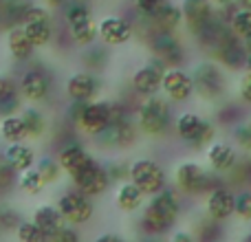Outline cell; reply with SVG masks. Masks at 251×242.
<instances>
[{
  "mask_svg": "<svg viewBox=\"0 0 251 242\" xmlns=\"http://www.w3.org/2000/svg\"><path fill=\"white\" fill-rule=\"evenodd\" d=\"M205 156L214 174H231L240 165L236 145L225 141H212L205 147Z\"/></svg>",
  "mask_w": 251,
  "mask_h": 242,
  "instance_id": "18",
  "label": "cell"
},
{
  "mask_svg": "<svg viewBox=\"0 0 251 242\" xmlns=\"http://www.w3.org/2000/svg\"><path fill=\"white\" fill-rule=\"evenodd\" d=\"M82 60H84V64H86L88 71H100V69H104L106 62H108V53H106L104 47L91 44V47H86Z\"/></svg>",
  "mask_w": 251,
  "mask_h": 242,
  "instance_id": "38",
  "label": "cell"
},
{
  "mask_svg": "<svg viewBox=\"0 0 251 242\" xmlns=\"http://www.w3.org/2000/svg\"><path fill=\"white\" fill-rule=\"evenodd\" d=\"M218 234H221V229H218V222L212 220V218H209V222L201 225V229H199L201 242H214V238H216Z\"/></svg>",
  "mask_w": 251,
  "mask_h": 242,
  "instance_id": "45",
  "label": "cell"
},
{
  "mask_svg": "<svg viewBox=\"0 0 251 242\" xmlns=\"http://www.w3.org/2000/svg\"><path fill=\"white\" fill-rule=\"evenodd\" d=\"M16 178H18V172L11 168L9 161H4V165L0 168V192H9L13 185H16Z\"/></svg>",
  "mask_w": 251,
  "mask_h": 242,
  "instance_id": "43",
  "label": "cell"
},
{
  "mask_svg": "<svg viewBox=\"0 0 251 242\" xmlns=\"http://www.w3.org/2000/svg\"><path fill=\"white\" fill-rule=\"evenodd\" d=\"M20 216H18L16 209L11 207H0V229H18V225H20Z\"/></svg>",
  "mask_w": 251,
  "mask_h": 242,
  "instance_id": "42",
  "label": "cell"
},
{
  "mask_svg": "<svg viewBox=\"0 0 251 242\" xmlns=\"http://www.w3.org/2000/svg\"><path fill=\"white\" fill-rule=\"evenodd\" d=\"M2 2L4 0H0V29H7V26H4V16H2Z\"/></svg>",
  "mask_w": 251,
  "mask_h": 242,
  "instance_id": "53",
  "label": "cell"
},
{
  "mask_svg": "<svg viewBox=\"0 0 251 242\" xmlns=\"http://www.w3.org/2000/svg\"><path fill=\"white\" fill-rule=\"evenodd\" d=\"M137 125L148 137H161L172 125V108L170 99H163L159 95L143 97V101L137 106Z\"/></svg>",
  "mask_w": 251,
  "mask_h": 242,
  "instance_id": "2",
  "label": "cell"
},
{
  "mask_svg": "<svg viewBox=\"0 0 251 242\" xmlns=\"http://www.w3.org/2000/svg\"><path fill=\"white\" fill-rule=\"evenodd\" d=\"M212 57L214 62L223 66L227 71H238L245 69V60H247V51H245V42L234 33V31H227L225 38L212 48Z\"/></svg>",
  "mask_w": 251,
  "mask_h": 242,
  "instance_id": "13",
  "label": "cell"
},
{
  "mask_svg": "<svg viewBox=\"0 0 251 242\" xmlns=\"http://www.w3.org/2000/svg\"><path fill=\"white\" fill-rule=\"evenodd\" d=\"M16 236H18V242H49L47 234L33 220H22L16 229Z\"/></svg>",
  "mask_w": 251,
  "mask_h": 242,
  "instance_id": "37",
  "label": "cell"
},
{
  "mask_svg": "<svg viewBox=\"0 0 251 242\" xmlns=\"http://www.w3.org/2000/svg\"><path fill=\"white\" fill-rule=\"evenodd\" d=\"M0 137L7 143H22L29 139V130H26L25 119L20 117V113L0 119Z\"/></svg>",
  "mask_w": 251,
  "mask_h": 242,
  "instance_id": "29",
  "label": "cell"
},
{
  "mask_svg": "<svg viewBox=\"0 0 251 242\" xmlns=\"http://www.w3.org/2000/svg\"><path fill=\"white\" fill-rule=\"evenodd\" d=\"M178 214H181V198L174 190L165 187L159 194L150 196L148 205L143 207L139 225L148 238H156V236H163L172 229Z\"/></svg>",
  "mask_w": 251,
  "mask_h": 242,
  "instance_id": "1",
  "label": "cell"
},
{
  "mask_svg": "<svg viewBox=\"0 0 251 242\" xmlns=\"http://www.w3.org/2000/svg\"><path fill=\"white\" fill-rule=\"evenodd\" d=\"M33 222L44 231V234H47L49 240H51L55 234H60V231L66 227V220H64V216L60 214L57 205H40V207H35Z\"/></svg>",
  "mask_w": 251,
  "mask_h": 242,
  "instance_id": "24",
  "label": "cell"
},
{
  "mask_svg": "<svg viewBox=\"0 0 251 242\" xmlns=\"http://www.w3.org/2000/svg\"><path fill=\"white\" fill-rule=\"evenodd\" d=\"M51 242H79V236H77V231H75V229H71V227L66 225L64 229L60 231V234H55V236H53Z\"/></svg>",
  "mask_w": 251,
  "mask_h": 242,
  "instance_id": "47",
  "label": "cell"
},
{
  "mask_svg": "<svg viewBox=\"0 0 251 242\" xmlns=\"http://www.w3.org/2000/svg\"><path fill=\"white\" fill-rule=\"evenodd\" d=\"M238 97L243 104L251 106V73H247V71H245L238 79Z\"/></svg>",
  "mask_w": 251,
  "mask_h": 242,
  "instance_id": "44",
  "label": "cell"
},
{
  "mask_svg": "<svg viewBox=\"0 0 251 242\" xmlns=\"http://www.w3.org/2000/svg\"><path fill=\"white\" fill-rule=\"evenodd\" d=\"M7 51L9 55L13 57L16 62H29L31 57H33V42L29 40V35L25 33V29L22 26H11V29H7Z\"/></svg>",
  "mask_w": 251,
  "mask_h": 242,
  "instance_id": "25",
  "label": "cell"
},
{
  "mask_svg": "<svg viewBox=\"0 0 251 242\" xmlns=\"http://www.w3.org/2000/svg\"><path fill=\"white\" fill-rule=\"evenodd\" d=\"M170 0H134V9L146 22H150L161 9L168 4Z\"/></svg>",
  "mask_w": 251,
  "mask_h": 242,
  "instance_id": "39",
  "label": "cell"
},
{
  "mask_svg": "<svg viewBox=\"0 0 251 242\" xmlns=\"http://www.w3.org/2000/svg\"><path fill=\"white\" fill-rule=\"evenodd\" d=\"M245 71H247V73H251V53L247 55V60H245Z\"/></svg>",
  "mask_w": 251,
  "mask_h": 242,
  "instance_id": "54",
  "label": "cell"
},
{
  "mask_svg": "<svg viewBox=\"0 0 251 242\" xmlns=\"http://www.w3.org/2000/svg\"><path fill=\"white\" fill-rule=\"evenodd\" d=\"M33 7L31 0H4L2 2V16H4V26H22L29 9Z\"/></svg>",
  "mask_w": 251,
  "mask_h": 242,
  "instance_id": "31",
  "label": "cell"
},
{
  "mask_svg": "<svg viewBox=\"0 0 251 242\" xmlns=\"http://www.w3.org/2000/svg\"><path fill=\"white\" fill-rule=\"evenodd\" d=\"M137 137H139V125L137 121H132L130 117H124L122 121H117V123H113L106 132H101L100 141H108L106 145H115L119 147V150H126V147H132L134 143H137Z\"/></svg>",
  "mask_w": 251,
  "mask_h": 242,
  "instance_id": "21",
  "label": "cell"
},
{
  "mask_svg": "<svg viewBox=\"0 0 251 242\" xmlns=\"http://www.w3.org/2000/svg\"><path fill=\"white\" fill-rule=\"evenodd\" d=\"M35 168H38V172L42 174L47 185L57 183L62 176V172H64V169L60 168V163H57V159H51V156H42L40 161H35Z\"/></svg>",
  "mask_w": 251,
  "mask_h": 242,
  "instance_id": "36",
  "label": "cell"
},
{
  "mask_svg": "<svg viewBox=\"0 0 251 242\" xmlns=\"http://www.w3.org/2000/svg\"><path fill=\"white\" fill-rule=\"evenodd\" d=\"M181 11H183V24L187 26V31L192 35L199 29H203L216 16V7L212 4V0H183Z\"/></svg>",
  "mask_w": 251,
  "mask_h": 242,
  "instance_id": "20",
  "label": "cell"
},
{
  "mask_svg": "<svg viewBox=\"0 0 251 242\" xmlns=\"http://www.w3.org/2000/svg\"><path fill=\"white\" fill-rule=\"evenodd\" d=\"M71 181H73L75 190H79L82 194H86V196L104 194V192L108 190V185L113 183L110 181V174H108L106 163L97 161L95 156H91V159H88L86 163L77 169V172L71 174Z\"/></svg>",
  "mask_w": 251,
  "mask_h": 242,
  "instance_id": "7",
  "label": "cell"
},
{
  "mask_svg": "<svg viewBox=\"0 0 251 242\" xmlns=\"http://www.w3.org/2000/svg\"><path fill=\"white\" fill-rule=\"evenodd\" d=\"M212 4L216 9H225V7H231V4H236V0H212Z\"/></svg>",
  "mask_w": 251,
  "mask_h": 242,
  "instance_id": "50",
  "label": "cell"
},
{
  "mask_svg": "<svg viewBox=\"0 0 251 242\" xmlns=\"http://www.w3.org/2000/svg\"><path fill=\"white\" fill-rule=\"evenodd\" d=\"M192 79H194V95H199L205 101L221 99L227 91L225 71L214 60L199 62L194 66V71H192Z\"/></svg>",
  "mask_w": 251,
  "mask_h": 242,
  "instance_id": "3",
  "label": "cell"
},
{
  "mask_svg": "<svg viewBox=\"0 0 251 242\" xmlns=\"http://www.w3.org/2000/svg\"><path fill=\"white\" fill-rule=\"evenodd\" d=\"M4 161H7V159H4V154H0V168L4 165Z\"/></svg>",
  "mask_w": 251,
  "mask_h": 242,
  "instance_id": "55",
  "label": "cell"
},
{
  "mask_svg": "<svg viewBox=\"0 0 251 242\" xmlns=\"http://www.w3.org/2000/svg\"><path fill=\"white\" fill-rule=\"evenodd\" d=\"M128 181H132L146 196H154L168 187L165 169L152 159H137L130 163Z\"/></svg>",
  "mask_w": 251,
  "mask_h": 242,
  "instance_id": "8",
  "label": "cell"
},
{
  "mask_svg": "<svg viewBox=\"0 0 251 242\" xmlns=\"http://www.w3.org/2000/svg\"><path fill=\"white\" fill-rule=\"evenodd\" d=\"M115 115H113V101L106 99H93V101H84L79 108L77 119L73 121V125H77L82 132H86L88 137H100L101 132L113 125Z\"/></svg>",
  "mask_w": 251,
  "mask_h": 242,
  "instance_id": "5",
  "label": "cell"
},
{
  "mask_svg": "<svg viewBox=\"0 0 251 242\" xmlns=\"http://www.w3.org/2000/svg\"><path fill=\"white\" fill-rule=\"evenodd\" d=\"M47 2V7H51V9H62L66 4V0H44Z\"/></svg>",
  "mask_w": 251,
  "mask_h": 242,
  "instance_id": "51",
  "label": "cell"
},
{
  "mask_svg": "<svg viewBox=\"0 0 251 242\" xmlns=\"http://www.w3.org/2000/svg\"><path fill=\"white\" fill-rule=\"evenodd\" d=\"M243 242H251V234H247V236H245V238H243Z\"/></svg>",
  "mask_w": 251,
  "mask_h": 242,
  "instance_id": "56",
  "label": "cell"
},
{
  "mask_svg": "<svg viewBox=\"0 0 251 242\" xmlns=\"http://www.w3.org/2000/svg\"><path fill=\"white\" fill-rule=\"evenodd\" d=\"M170 242H194V238H192V234H187V231H176V234L170 238Z\"/></svg>",
  "mask_w": 251,
  "mask_h": 242,
  "instance_id": "48",
  "label": "cell"
},
{
  "mask_svg": "<svg viewBox=\"0 0 251 242\" xmlns=\"http://www.w3.org/2000/svg\"><path fill=\"white\" fill-rule=\"evenodd\" d=\"M234 214L240 220H251V190L236 192V209Z\"/></svg>",
  "mask_w": 251,
  "mask_h": 242,
  "instance_id": "41",
  "label": "cell"
},
{
  "mask_svg": "<svg viewBox=\"0 0 251 242\" xmlns=\"http://www.w3.org/2000/svg\"><path fill=\"white\" fill-rule=\"evenodd\" d=\"M229 29L234 31L240 40L251 38V11L249 9H236L229 20Z\"/></svg>",
  "mask_w": 251,
  "mask_h": 242,
  "instance_id": "35",
  "label": "cell"
},
{
  "mask_svg": "<svg viewBox=\"0 0 251 242\" xmlns=\"http://www.w3.org/2000/svg\"><path fill=\"white\" fill-rule=\"evenodd\" d=\"M236 209V192H231L227 185H216L205 194V214L207 218L216 222H225L234 216Z\"/></svg>",
  "mask_w": 251,
  "mask_h": 242,
  "instance_id": "17",
  "label": "cell"
},
{
  "mask_svg": "<svg viewBox=\"0 0 251 242\" xmlns=\"http://www.w3.org/2000/svg\"><path fill=\"white\" fill-rule=\"evenodd\" d=\"M91 156H93V154L82 145V143L71 141V143H64V145L57 150V156H55V159H57V163H60V168L71 176V174L77 172V169L82 168V165L86 163Z\"/></svg>",
  "mask_w": 251,
  "mask_h": 242,
  "instance_id": "23",
  "label": "cell"
},
{
  "mask_svg": "<svg viewBox=\"0 0 251 242\" xmlns=\"http://www.w3.org/2000/svg\"><path fill=\"white\" fill-rule=\"evenodd\" d=\"M57 209L60 214L64 216L66 225H84V222L91 220L93 212V200L91 196L82 194L79 190H71V192H64V194L57 198Z\"/></svg>",
  "mask_w": 251,
  "mask_h": 242,
  "instance_id": "12",
  "label": "cell"
},
{
  "mask_svg": "<svg viewBox=\"0 0 251 242\" xmlns=\"http://www.w3.org/2000/svg\"><path fill=\"white\" fill-rule=\"evenodd\" d=\"M231 137H234L236 147H238V150H245L249 154L251 152V125H249V121H240V123H236Z\"/></svg>",
  "mask_w": 251,
  "mask_h": 242,
  "instance_id": "40",
  "label": "cell"
},
{
  "mask_svg": "<svg viewBox=\"0 0 251 242\" xmlns=\"http://www.w3.org/2000/svg\"><path fill=\"white\" fill-rule=\"evenodd\" d=\"M18 187H20L25 194H40V192L47 187V183H44V178H42V174L38 172V168H29V169H25V172H20L18 174Z\"/></svg>",
  "mask_w": 251,
  "mask_h": 242,
  "instance_id": "32",
  "label": "cell"
},
{
  "mask_svg": "<svg viewBox=\"0 0 251 242\" xmlns=\"http://www.w3.org/2000/svg\"><path fill=\"white\" fill-rule=\"evenodd\" d=\"M150 24L154 29H163V31H176L183 24V11L178 4L168 2L154 18L150 20Z\"/></svg>",
  "mask_w": 251,
  "mask_h": 242,
  "instance_id": "30",
  "label": "cell"
},
{
  "mask_svg": "<svg viewBox=\"0 0 251 242\" xmlns=\"http://www.w3.org/2000/svg\"><path fill=\"white\" fill-rule=\"evenodd\" d=\"M236 7L238 9H249L251 11V0H236Z\"/></svg>",
  "mask_w": 251,
  "mask_h": 242,
  "instance_id": "52",
  "label": "cell"
},
{
  "mask_svg": "<svg viewBox=\"0 0 251 242\" xmlns=\"http://www.w3.org/2000/svg\"><path fill=\"white\" fill-rule=\"evenodd\" d=\"M22 29L29 35V40L33 42L35 48H44L53 42L55 38V26H53V16L49 11V7L42 4H33L26 13L25 22H22Z\"/></svg>",
  "mask_w": 251,
  "mask_h": 242,
  "instance_id": "9",
  "label": "cell"
},
{
  "mask_svg": "<svg viewBox=\"0 0 251 242\" xmlns=\"http://www.w3.org/2000/svg\"><path fill=\"white\" fill-rule=\"evenodd\" d=\"M95 242H124L119 236H115V234H106V236H100Z\"/></svg>",
  "mask_w": 251,
  "mask_h": 242,
  "instance_id": "49",
  "label": "cell"
},
{
  "mask_svg": "<svg viewBox=\"0 0 251 242\" xmlns=\"http://www.w3.org/2000/svg\"><path fill=\"white\" fill-rule=\"evenodd\" d=\"M249 125H251V119H249Z\"/></svg>",
  "mask_w": 251,
  "mask_h": 242,
  "instance_id": "59",
  "label": "cell"
},
{
  "mask_svg": "<svg viewBox=\"0 0 251 242\" xmlns=\"http://www.w3.org/2000/svg\"><path fill=\"white\" fill-rule=\"evenodd\" d=\"M247 165H249V169H251V152H249V156H247Z\"/></svg>",
  "mask_w": 251,
  "mask_h": 242,
  "instance_id": "57",
  "label": "cell"
},
{
  "mask_svg": "<svg viewBox=\"0 0 251 242\" xmlns=\"http://www.w3.org/2000/svg\"><path fill=\"white\" fill-rule=\"evenodd\" d=\"M101 88V79L93 71H79L66 79V95L71 101H93Z\"/></svg>",
  "mask_w": 251,
  "mask_h": 242,
  "instance_id": "19",
  "label": "cell"
},
{
  "mask_svg": "<svg viewBox=\"0 0 251 242\" xmlns=\"http://www.w3.org/2000/svg\"><path fill=\"white\" fill-rule=\"evenodd\" d=\"M66 31H69L71 40L77 47H91V44H95V40H100V35H97V22L93 18L71 22V24H66Z\"/></svg>",
  "mask_w": 251,
  "mask_h": 242,
  "instance_id": "27",
  "label": "cell"
},
{
  "mask_svg": "<svg viewBox=\"0 0 251 242\" xmlns=\"http://www.w3.org/2000/svg\"><path fill=\"white\" fill-rule=\"evenodd\" d=\"M4 159L20 174L35 165V150L31 145H26V143H9V147L4 150Z\"/></svg>",
  "mask_w": 251,
  "mask_h": 242,
  "instance_id": "26",
  "label": "cell"
},
{
  "mask_svg": "<svg viewBox=\"0 0 251 242\" xmlns=\"http://www.w3.org/2000/svg\"><path fill=\"white\" fill-rule=\"evenodd\" d=\"M174 181H176V187L183 192V194L190 196H201L207 194L212 187L223 185V183H216L214 176L203 168V165L194 163V161H183V163L176 165L174 169Z\"/></svg>",
  "mask_w": 251,
  "mask_h": 242,
  "instance_id": "6",
  "label": "cell"
},
{
  "mask_svg": "<svg viewBox=\"0 0 251 242\" xmlns=\"http://www.w3.org/2000/svg\"><path fill=\"white\" fill-rule=\"evenodd\" d=\"M62 13H64V24L93 18V9L88 0H66V4L62 7Z\"/></svg>",
  "mask_w": 251,
  "mask_h": 242,
  "instance_id": "34",
  "label": "cell"
},
{
  "mask_svg": "<svg viewBox=\"0 0 251 242\" xmlns=\"http://www.w3.org/2000/svg\"><path fill=\"white\" fill-rule=\"evenodd\" d=\"M18 86H20V93L25 97V101H31V104H42V101L49 99L51 95V77L49 73L42 69V66H31L18 79Z\"/></svg>",
  "mask_w": 251,
  "mask_h": 242,
  "instance_id": "14",
  "label": "cell"
},
{
  "mask_svg": "<svg viewBox=\"0 0 251 242\" xmlns=\"http://www.w3.org/2000/svg\"><path fill=\"white\" fill-rule=\"evenodd\" d=\"M168 69L170 66L165 64L163 60H159V57L152 55V60H148L146 64L139 66V69L132 73V77H130V86H132V91L141 97L159 95L161 82H163V73Z\"/></svg>",
  "mask_w": 251,
  "mask_h": 242,
  "instance_id": "10",
  "label": "cell"
},
{
  "mask_svg": "<svg viewBox=\"0 0 251 242\" xmlns=\"http://www.w3.org/2000/svg\"><path fill=\"white\" fill-rule=\"evenodd\" d=\"M22 93L18 82L11 75H0V117H9V115L20 113L22 106Z\"/></svg>",
  "mask_w": 251,
  "mask_h": 242,
  "instance_id": "22",
  "label": "cell"
},
{
  "mask_svg": "<svg viewBox=\"0 0 251 242\" xmlns=\"http://www.w3.org/2000/svg\"><path fill=\"white\" fill-rule=\"evenodd\" d=\"M20 117L25 119V125H26V130H29V139H38L47 132L49 123L38 108H33V106H31V108H25L20 113Z\"/></svg>",
  "mask_w": 251,
  "mask_h": 242,
  "instance_id": "33",
  "label": "cell"
},
{
  "mask_svg": "<svg viewBox=\"0 0 251 242\" xmlns=\"http://www.w3.org/2000/svg\"><path fill=\"white\" fill-rule=\"evenodd\" d=\"M249 190H251V178H249Z\"/></svg>",
  "mask_w": 251,
  "mask_h": 242,
  "instance_id": "58",
  "label": "cell"
},
{
  "mask_svg": "<svg viewBox=\"0 0 251 242\" xmlns=\"http://www.w3.org/2000/svg\"><path fill=\"white\" fill-rule=\"evenodd\" d=\"M148 47H150L152 55L159 57V60H163L170 69H172V66H181L183 60H185V48H183V42L176 38L174 31L154 29L150 33Z\"/></svg>",
  "mask_w": 251,
  "mask_h": 242,
  "instance_id": "11",
  "label": "cell"
},
{
  "mask_svg": "<svg viewBox=\"0 0 251 242\" xmlns=\"http://www.w3.org/2000/svg\"><path fill=\"white\" fill-rule=\"evenodd\" d=\"M174 130H176V137L194 150L207 147L216 137V128H214L212 121L203 119L196 113H190V110L181 113L174 119Z\"/></svg>",
  "mask_w": 251,
  "mask_h": 242,
  "instance_id": "4",
  "label": "cell"
},
{
  "mask_svg": "<svg viewBox=\"0 0 251 242\" xmlns=\"http://www.w3.org/2000/svg\"><path fill=\"white\" fill-rule=\"evenodd\" d=\"M106 168H108L110 181H122V178H128L130 165H126V163H106Z\"/></svg>",
  "mask_w": 251,
  "mask_h": 242,
  "instance_id": "46",
  "label": "cell"
},
{
  "mask_svg": "<svg viewBox=\"0 0 251 242\" xmlns=\"http://www.w3.org/2000/svg\"><path fill=\"white\" fill-rule=\"evenodd\" d=\"M161 91L174 104H183L194 95V79L192 73L183 71L181 66H172L163 73V82H161Z\"/></svg>",
  "mask_w": 251,
  "mask_h": 242,
  "instance_id": "15",
  "label": "cell"
},
{
  "mask_svg": "<svg viewBox=\"0 0 251 242\" xmlns=\"http://www.w3.org/2000/svg\"><path fill=\"white\" fill-rule=\"evenodd\" d=\"M143 198H146V194H143L132 181L119 183L117 194H115V203H117V207L124 209V212H134V209H139L143 205Z\"/></svg>",
  "mask_w": 251,
  "mask_h": 242,
  "instance_id": "28",
  "label": "cell"
},
{
  "mask_svg": "<svg viewBox=\"0 0 251 242\" xmlns=\"http://www.w3.org/2000/svg\"><path fill=\"white\" fill-rule=\"evenodd\" d=\"M97 35L104 47H122L132 40L134 26L122 16H106L97 22Z\"/></svg>",
  "mask_w": 251,
  "mask_h": 242,
  "instance_id": "16",
  "label": "cell"
}]
</instances>
